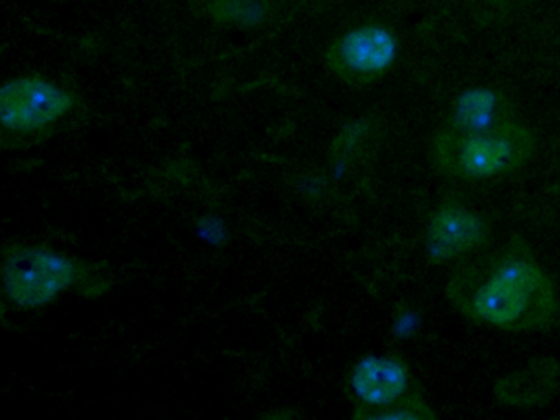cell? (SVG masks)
<instances>
[{"instance_id":"obj_1","label":"cell","mask_w":560,"mask_h":420,"mask_svg":"<svg viewBox=\"0 0 560 420\" xmlns=\"http://www.w3.org/2000/svg\"><path fill=\"white\" fill-rule=\"evenodd\" d=\"M445 295L474 324L511 334L550 330L560 315L556 282L521 235L458 268Z\"/></svg>"},{"instance_id":"obj_2","label":"cell","mask_w":560,"mask_h":420,"mask_svg":"<svg viewBox=\"0 0 560 420\" xmlns=\"http://www.w3.org/2000/svg\"><path fill=\"white\" fill-rule=\"evenodd\" d=\"M536 150V133L520 120L475 133L441 128L432 138L431 164L452 179H497L523 170Z\"/></svg>"},{"instance_id":"obj_3","label":"cell","mask_w":560,"mask_h":420,"mask_svg":"<svg viewBox=\"0 0 560 420\" xmlns=\"http://www.w3.org/2000/svg\"><path fill=\"white\" fill-rule=\"evenodd\" d=\"M80 272L67 256L42 248L18 249L5 261V294L19 307H42L73 285Z\"/></svg>"},{"instance_id":"obj_4","label":"cell","mask_w":560,"mask_h":420,"mask_svg":"<svg viewBox=\"0 0 560 420\" xmlns=\"http://www.w3.org/2000/svg\"><path fill=\"white\" fill-rule=\"evenodd\" d=\"M491 226L471 210L458 192L442 197L429 217L424 235L425 258L431 265L460 261L490 246Z\"/></svg>"},{"instance_id":"obj_5","label":"cell","mask_w":560,"mask_h":420,"mask_svg":"<svg viewBox=\"0 0 560 420\" xmlns=\"http://www.w3.org/2000/svg\"><path fill=\"white\" fill-rule=\"evenodd\" d=\"M398 49L392 30L380 23H366L339 36L327 51V62L342 81L365 85L388 72Z\"/></svg>"},{"instance_id":"obj_6","label":"cell","mask_w":560,"mask_h":420,"mask_svg":"<svg viewBox=\"0 0 560 420\" xmlns=\"http://www.w3.org/2000/svg\"><path fill=\"white\" fill-rule=\"evenodd\" d=\"M74 107L73 95L44 78H21L0 91V114L8 130H40Z\"/></svg>"},{"instance_id":"obj_7","label":"cell","mask_w":560,"mask_h":420,"mask_svg":"<svg viewBox=\"0 0 560 420\" xmlns=\"http://www.w3.org/2000/svg\"><path fill=\"white\" fill-rule=\"evenodd\" d=\"M412 381L405 361L378 354L362 358L350 377L353 394L362 402L360 410L392 406L415 386Z\"/></svg>"},{"instance_id":"obj_8","label":"cell","mask_w":560,"mask_h":420,"mask_svg":"<svg viewBox=\"0 0 560 420\" xmlns=\"http://www.w3.org/2000/svg\"><path fill=\"white\" fill-rule=\"evenodd\" d=\"M517 120L513 102L497 89L470 88L462 92L448 112L444 128L458 133L494 130Z\"/></svg>"},{"instance_id":"obj_9","label":"cell","mask_w":560,"mask_h":420,"mask_svg":"<svg viewBox=\"0 0 560 420\" xmlns=\"http://www.w3.org/2000/svg\"><path fill=\"white\" fill-rule=\"evenodd\" d=\"M206 12L221 25L258 28L270 15V0H202Z\"/></svg>"},{"instance_id":"obj_10","label":"cell","mask_w":560,"mask_h":420,"mask_svg":"<svg viewBox=\"0 0 560 420\" xmlns=\"http://www.w3.org/2000/svg\"><path fill=\"white\" fill-rule=\"evenodd\" d=\"M357 417L369 420H434L438 419V413L425 402L422 390L415 384L401 399L396 400L392 406L383 407V409L359 410Z\"/></svg>"},{"instance_id":"obj_11","label":"cell","mask_w":560,"mask_h":420,"mask_svg":"<svg viewBox=\"0 0 560 420\" xmlns=\"http://www.w3.org/2000/svg\"><path fill=\"white\" fill-rule=\"evenodd\" d=\"M419 328H421V315L408 308V311H402L401 314L395 318L392 331L398 340H406V338L415 337Z\"/></svg>"},{"instance_id":"obj_12","label":"cell","mask_w":560,"mask_h":420,"mask_svg":"<svg viewBox=\"0 0 560 420\" xmlns=\"http://www.w3.org/2000/svg\"><path fill=\"white\" fill-rule=\"evenodd\" d=\"M198 235L211 245H222L225 242V230L222 220L214 215H206L198 220Z\"/></svg>"}]
</instances>
